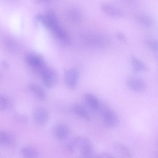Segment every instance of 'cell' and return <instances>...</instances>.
Here are the masks:
<instances>
[{
    "mask_svg": "<svg viewBox=\"0 0 158 158\" xmlns=\"http://www.w3.org/2000/svg\"><path fill=\"white\" fill-rule=\"evenodd\" d=\"M36 18L62 42L66 44L69 43L68 36L59 24L53 12L49 11L45 15L39 14Z\"/></svg>",
    "mask_w": 158,
    "mask_h": 158,
    "instance_id": "obj_1",
    "label": "cell"
},
{
    "mask_svg": "<svg viewBox=\"0 0 158 158\" xmlns=\"http://www.w3.org/2000/svg\"><path fill=\"white\" fill-rule=\"evenodd\" d=\"M43 84L48 88H52L57 84L58 76L54 69L47 66L40 73Z\"/></svg>",
    "mask_w": 158,
    "mask_h": 158,
    "instance_id": "obj_2",
    "label": "cell"
},
{
    "mask_svg": "<svg viewBox=\"0 0 158 158\" xmlns=\"http://www.w3.org/2000/svg\"><path fill=\"white\" fill-rule=\"evenodd\" d=\"M103 122L104 125L109 128H114L119 124V119L116 113L112 109L106 107L102 112Z\"/></svg>",
    "mask_w": 158,
    "mask_h": 158,
    "instance_id": "obj_3",
    "label": "cell"
},
{
    "mask_svg": "<svg viewBox=\"0 0 158 158\" xmlns=\"http://www.w3.org/2000/svg\"><path fill=\"white\" fill-rule=\"evenodd\" d=\"M73 138L76 150H78L81 154L94 151L92 142L87 137L77 136Z\"/></svg>",
    "mask_w": 158,
    "mask_h": 158,
    "instance_id": "obj_4",
    "label": "cell"
},
{
    "mask_svg": "<svg viewBox=\"0 0 158 158\" xmlns=\"http://www.w3.org/2000/svg\"><path fill=\"white\" fill-rule=\"evenodd\" d=\"M79 77V71L75 68H70L65 71V83L67 86L71 89H74L76 88Z\"/></svg>",
    "mask_w": 158,
    "mask_h": 158,
    "instance_id": "obj_5",
    "label": "cell"
},
{
    "mask_svg": "<svg viewBox=\"0 0 158 158\" xmlns=\"http://www.w3.org/2000/svg\"><path fill=\"white\" fill-rule=\"evenodd\" d=\"M26 59L27 64L40 73L47 66L42 58L37 54L30 53L27 55Z\"/></svg>",
    "mask_w": 158,
    "mask_h": 158,
    "instance_id": "obj_6",
    "label": "cell"
},
{
    "mask_svg": "<svg viewBox=\"0 0 158 158\" xmlns=\"http://www.w3.org/2000/svg\"><path fill=\"white\" fill-rule=\"evenodd\" d=\"M53 133L55 137L59 140L66 139L69 135V130L65 124L59 123L55 126L53 129Z\"/></svg>",
    "mask_w": 158,
    "mask_h": 158,
    "instance_id": "obj_7",
    "label": "cell"
},
{
    "mask_svg": "<svg viewBox=\"0 0 158 158\" xmlns=\"http://www.w3.org/2000/svg\"><path fill=\"white\" fill-rule=\"evenodd\" d=\"M113 147L116 153L120 158H132V154L130 149L124 144L115 142Z\"/></svg>",
    "mask_w": 158,
    "mask_h": 158,
    "instance_id": "obj_8",
    "label": "cell"
},
{
    "mask_svg": "<svg viewBox=\"0 0 158 158\" xmlns=\"http://www.w3.org/2000/svg\"><path fill=\"white\" fill-rule=\"evenodd\" d=\"M33 117L35 122L38 124L43 125L47 122L49 118V114L45 109L39 107L34 110Z\"/></svg>",
    "mask_w": 158,
    "mask_h": 158,
    "instance_id": "obj_9",
    "label": "cell"
},
{
    "mask_svg": "<svg viewBox=\"0 0 158 158\" xmlns=\"http://www.w3.org/2000/svg\"><path fill=\"white\" fill-rule=\"evenodd\" d=\"M101 8L104 13L111 17H120L123 15V12L120 10L110 4L102 3Z\"/></svg>",
    "mask_w": 158,
    "mask_h": 158,
    "instance_id": "obj_10",
    "label": "cell"
},
{
    "mask_svg": "<svg viewBox=\"0 0 158 158\" xmlns=\"http://www.w3.org/2000/svg\"><path fill=\"white\" fill-rule=\"evenodd\" d=\"M127 85L130 89L136 92H141L145 88V85L143 82L136 78H129L127 81Z\"/></svg>",
    "mask_w": 158,
    "mask_h": 158,
    "instance_id": "obj_11",
    "label": "cell"
},
{
    "mask_svg": "<svg viewBox=\"0 0 158 158\" xmlns=\"http://www.w3.org/2000/svg\"><path fill=\"white\" fill-rule=\"evenodd\" d=\"M73 112L79 117L89 121L90 120V116L85 106L80 103L74 104L72 108Z\"/></svg>",
    "mask_w": 158,
    "mask_h": 158,
    "instance_id": "obj_12",
    "label": "cell"
},
{
    "mask_svg": "<svg viewBox=\"0 0 158 158\" xmlns=\"http://www.w3.org/2000/svg\"><path fill=\"white\" fill-rule=\"evenodd\" d=\"M28 88L35 97L39 100L43 101L46 98V94L44 88L40 85L35 83H31Z\"/></svg>",
    "mask_w": 158,
    "mask_h": 158,
    "instance_id": "obj_13",
    "label": "cell"
},
{
    "mask_svg": "<svg viewBox=\"0 0 158 158\" xmlns=\"http://www.w3.org/2000/svg\"><path fill=\"white\" fill-rule=\"evenodd\" d=\"M85 101L91 109L96 110L99 107V102L98 98L94 94L90 93H86L84 95Z\"/></svg>",
    "mask_w": 158,
    "mask_h": 158,
    "instance_id": "obj_14",
    "label": "cell"
},
{
    "mask_svg": "<svg viewBox=\"0 0 158 158\" xmlns=\"http://www.w3.org/2000/svg\"><path fill=\"white\" fill-rule=\"evenodd\" d=\"M20 152L23 158H39V153L37 150L31 146H24L22 147Z\"/></svg>",
    "mask_w": 158,
    "mask_h": 158,
    "instance_id": "obj_15",
    "label": "cell"
},
{
    "mask_svg": "<svg viewBox=\"0 0 158 158\" xmlns=\"http://www.w3.org/2000/svg\"><path fill=\"white\" fill-rule=\"evenodd\" d=\"M14 139L10 133L2 131L0 133V144L4 146H11L14 142Z\"/></svg>",
    "mask_w": 158,
    "mask_h": 158,
    "instance_id": "obj_16",
    "label": "cell"
},
{
    "mask_svg": "<svg viewBox=\"0 0 158 158\" xmlns=\"http://www.w3.org/2000/svg\"><path fill=\"white\" fill-rule=\"evenodd\" d=\"M131 62L133 69L135 72L141 71L146 69L143 63L135 57H131Z\"/></svg>",
    "mask_w": 158,
    "mask_h": 158,
    "instance_id": "obj_17",
    "label": "cell"
},
{
    "mask_svg": "<svg viewBox=\"0 0 158 158\" xmlns=\"http://www.w3.org/2000/svg\"><path fill=\"white\" fill-rule=\"evenodd\" d=\"M11 105V102L9 98L5 95L0 96V110H2L9 108Z\"/></svg>",
    "mask_w": 158,
    "mask_h": 158,
    "instance_id": "obj_18",
    "label": "cell"
},
{
    "mask_svg": "<svg viewBox=\"0 0 158 158\" xmlns=\"http://www.w3.org/2000/svg\"><path fill=\"white\" fill-rule=\"evenodd\" d=\"M146 44L151 49L158 51V39H149L146 40Z\"/></svg>",
    "mask_w": 158,
    "mask_h": 158,
    "instance_id": "obj_19",
    "label": "cell"
},
{
    "mask_svg": "<svg viewBox=\"0 0 158 158\" xmlns=\"http://www.w3.org/2000/svg\"><path fill=\"white\" fill-rule=\"evenodd\" d=\"M139 21L145 25H149L152 24L151 20L148 17L144 16H140L139 17Z\"/></svg>",
    "mask_w": 158,
    "mask_h": 158,
    "instance_id": "obj_20",
    "label": "cell"
},
{
    "mask_svg": "<svg viewBox=\"0 0 158 158\" xmlns=\"http://www.w3.org/2000/svg\"><path fill=\"white\" fill-rule=\"evenodd\" d=\"M81 155V158H98V154L95 153L94 151Z\"/></svg>",
    "mask_w": 158,
    "mask_h": 158,
    "instance_id": "obj_21",
    "label": "cell"
},
{
    "mask_svg": "<svg viewBox=\"0 0 158 158\" xmlns=\"http://www.w3.org/2000/svg\"><path fill=\"white\" fill-rule=\"evenodd\" d=\"M15 119L19 122L24 123L26 122L27 118L25 115L19 114L15 116Z\"/></svg>",
    "mask_w": 158,
    "mask_h": 158,
    "instance_id": "obj_22",
    "label": "cell"
},
{
    "mask_svg": "<svg viewBox=\"0 0 158 158\" xmlns=\"http://www.w3.org/2000/svg\"><path fill=\"white\" fill-rule=\"evenodd\" d=\"M98 158H115L112 154L107 152H102L98 154Z\"/></svg>",
    "mask_w": 158,
    "mask_h": 158,
    "instance_id": "obj_23",
    "label": "cell"
},
{
    "mask_svg": "<svg viewBox=\"0 0 158 158\" xmlns=\"http://www.w3.org/2000/svg\"><path fill=\"white\" fill-rule=\"evenodd\" d=\"M116 37L118 40L123 41H126V37L121 32H118L116 33Z\"/></svg>",
    "mask_w": 158,
    "mask_h": 158,
    "instance_id": "obj_24",
    "label": "cell"
}]
</instances>
